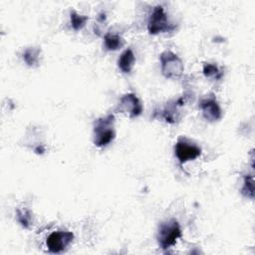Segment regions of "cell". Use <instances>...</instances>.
<instances>
[{
	"label": "cell",
	"instance_id": "cell-1",
	"mask_svg": "<svg viewBox=\"0 0 255 255\" xmlns=\"http://www.w3.org/2000/svg\"><path fill=\"white\" fill-rule=\"evenodd\" d=\"M115 122V117L112 114L102 117L95 122L93 141L96 146L105 147L113 142L116 137Z\"/></svg>",
	"mask_w": 255,
	"mask_h": 255
},
{
	"label": "cell",
	"instance_id": "cell-5",
	"mask_svg": "<svg viewBox=\"0 0 255 255\" xmlns=\"http://www.w3.org/2000/svg\"><path fill=\"white\" fill-rule=\"evenodd\" d=\"M201 148L190 139L181 136L174 145V154L180 164L194 160L201 155Z\"/></svg>",
	"mask_w": 255,
	"mask_h": 255
},
{
	"label": "cell",
	"instance_id": "cell-14",
	"mask_svg": "<svg viewBox=\"0 0 255 255\" xmlns=\"http://www.w3.org/2000/svg\"><path fill=\"white\" fill-rule=\"evenodd\" d=\"M88 20H89V17H88V16L79 14V13H78L77 11H75V10H72L71 13H70L71 25H72V28H73L75 31L82 30V29L86 26V23H87Z\"/></svg>",
	"mask_w": 255,
	"mask_h": 255
},
{
	"label": "cell",
	"instance_id": "cell-2",
	"mask_svg": "<svg viewBox=\"0 0 255 255\" xmlns=\"http://www.w3.org/2000/svg\"><path fill=\"white\" fill-rule=\"evenodd\" d=\"M181 236V228L177 220L168 219L160 223L156 234V240L158 246L162 250H167L173 247Z\"/></svg>",
	"mask_w": 255,
	"mask_h": 255
},
{
	"label": "cell",
	"instance_id": "cell-12",
	"mask_svg": "<svg viewBox=\"0 0 255 255\" xmlns=\"http://www.w3.org/2000/svg\"><path fill=\"white\" fill-rule=\"evenodd\" d=\"M125 44L124 39L115 33H107L104 37V45L108 51H116L121 49Z\"/></svg>",
	"mask_w": 255,
	"mask_h": 255
},
{
	"label": "cell",
	"instance_id": "cell-8",
	"mask_svg": "<svg viewBox=\"0 0 255 255\" xmlns=\"http://www.w3.org/2000/svg\"><path fill=\"white\" fill-rule=\"evenodd\" d=\"M199 108L203 118L210 123L217 122L222 118V110L215 97H207L202 99L200 101Z\"/></svg>",
	"mask_w": 255,
	"mask_h": 255
},
{
	"label": "cell",
	"instance_id": "cell-9",
	"mask_svg": "<svg viewBox=\"0 0 255 255\" xmlns=\"http://www.w3.org/2000/svg\"><path fill=\"white\" fill-rule=\"evenodd\" d=\"M183 99H178L166 104L162 111V118L168 124H175L180 121L181 112L180 108L183 106Z\"/></svg>",
	"mask_w": 255,
	"mask_h": 255
},
{
	"label": "cell",
	"instance_id": "cell-7",
	"mask_svg": "<svg viewBox=\"0 0 255 255\" xmlns=\"http://www.w3.org/2000/svg\"><path fill=\"white\" fill-rule=\"evenodd\" d=\"M142 105L139 99L132 93L122 96L118 104V111L130 119L137 118L142 113Z\"/></svg>",
	"mask_w": 255,
	"mask_h": 255
},
{
	"label": "cell",
	"instance_id": "cell-6",
	"mask_svg": "<svg viewBox=\"0 0 255 255\" xmlns=\"http://www.w3.org/2000/svg\"><path fill=\"white\" fill-rule=\"evenodd\" d=\"M74 233L71 231H54L46 240V246L50 253H61L67 249V247L73 242Z\"/></svg>",
	"mask_w": 255,
	"mask_h": 255
},
{
	"label": "cell",
	"instance_id": "cell-3",
	"mask_svg": "<svg viewBox=\"0 0 255 255\" xmlns=\"http://www.w3.org/2000/svg\"><path fill=\"white\" fill-rule=\"evenodd\" d=\"M161 74L167 79L179 78L184 70L182 60L172 51H164L160 54Z\"/></svg>",
	"mask_w": 255,
	"mask_h": 255
},
{
	"label": "cell",
	"instance_id": "cell-13",
	"mask_svg": "<svg viewBox=\"0 0 255 255\" xmlns=\"http://www.w3.org/2000/svg\"><path fill=\"white\" fill-rule=\"evenodd\" d=\"M16 218L19 224L28 229L33 224V216L32 212L28 208H18L16 211Z\"/></svg>",
	"mask_w": 255,
	"mask_h": 255
},
{
	"label": "cell",
	"instance_id": "cell-4",
	"mask_svg": "<svg viewBox=\"0 0 255 255\" xmlns=\"http://www.w3.org/2000/svg\"><path fill=\"white\" fill-rule=\"evenodd\" d=\"M173 26L169 23L167 14L161 5L155 6L148 19H147V31L151 35H156L159 33L169 32L173 30Z\"/></svg>",
	"mask_w": 255,
	"mask_h": 255
},
{
	"label": "cell",
	"instance_id": "cell-15",
	"mask_svg": "<svg viewBox=\"0 0 255 255\" xmlns=\"http://www.w3.org/2000/svg\"><path fill=\"white\" fill-rule=\"evenodd\" d=\"M203 75L206 78L212 79V80H220L223 76V73L221 72V70L219 69V67L215 64H211V63H206L203 65Z\"/></svg>",
	"mask_w": 255,
	"mask_h": 255
},
{
	"label": "cell",
	"instance_id": "cell-16",
	"mask_svg": "<svg viewBox=\"0 0 255 255\" xmlns=\"http://www.w3.org/2000/svg\"><path fill=\"white\" fill-rule=\"evenodd\" d=\"M241 193L249 198L254 196V178L252 174H246L243 178V185L241 188Z\"/></svg>",
	"mask_w": 255,
	"mask_h": 255
},
{
	"label": "cell",
	"instance_id": "cell-10",
	"mask_svg": "<svg viewBox=\"0 0 255 255\" xmlns=\"http://www.w3.org/2000/svg\"><path fill=\"white\" fill-rule=\"evenodd\" d=\"M135 56L131 49L125 50L118 59V67L124 74H129L134 66Z\"/></svg>",
	"mask_w": 255,
	"mask_h": 255
},
{
	"label": "cell",
	"instance_id": "cell-11",
	"mask_svg": "<svg viewBox=\"0 0 255 255\" xmlns=\"http://www.w3.org/2000/svg\"><path fill=\"white\" fill-rule=\"evenodd\" d=\"M23 60L29 67H37L40 64L41 58V49L38 47H29L26 48L22 54Z\"/></svg>",
	"mask_w": 255,
	"mask_h": 255
}]
</instances>
